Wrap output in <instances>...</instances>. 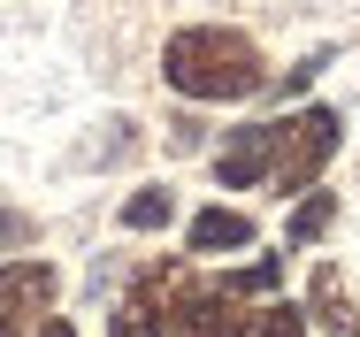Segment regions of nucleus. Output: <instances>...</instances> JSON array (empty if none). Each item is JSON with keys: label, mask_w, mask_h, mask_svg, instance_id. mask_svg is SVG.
<instances>
[{"label": "nucleus", "mask_w": 360, "mask_h": 337, "mask_svg": "<svg viewBox=\"0 0 360 337\" xmlns=\"http://www.w3.org/2000/svg\"><path fill=\"white\" fill-rule=\"evenodd\" d=\"M161 77H169V92H184V100H253L261 84H269V69H261V46L245 39V31H230V23H184L169 46H161Z\"/></svg>", "instance_id": "obj_1"}, {"label": "nucleus", "mask_w": 360, "mask_h": 337, "mask_svg": "<svg viewBox=\"0 0 360 337\" xmlns=\"http://www.w3.org/2000/svg\"><path fill=\"white\" fill-rule=\"evenodd\" d=\"M338 138H345V115H338V108H299V115H284V123H276L269 184H276V192H314V177L330 169Z\"/></svg>", "instance_id": "obj_2"}, {"label": "nucleus", "mask_w": 360, "mask_h": 337, "mask_svg": "<svg viewBox=\"0 0 360 337\" xmlns=\"http://www.w3.org/2000/svg\"><path fill=\"white\" fill-rule=\"evenodd\" d=\"M169 337H253V314L222 291V284H176L169 299Z\"/></svg>", "instance_id": "obj_3"}, {"label": "nucleus", "mask_w": 360, "mask_h": 337, "mask_svg": "<svg viewBox=\"0 0 360 337\" xmlns=\"http://www.w3.org/2000/svg\"><path fill=\"white\" fill-rule=\"evenodd\" d=\"M176 284H184L176 269H146L139 284L115 299V322H108V337H169V299H176Z\"/></svg>", "instance_id": "obj_4"}, {"label": "nucleus", "mask_w": 360, "mask_h": 337, "mask_svg": "<svg viewBox=\"0 0 360 337\" xmlns=\"http://www.w3.org/2000/svg\"><path fill=\"white\" fill-rule=\"evenodd\" d=\"M54 291H62V276L46 269V261H8L0 269V330H31L46 307H54Z\"/></svg>", "instance_id": "obj_5"}, {"label": "nucleus", "mask_w": 360, "mask_h": 337, "mask_svg": "<svg viewBox=\"0 0 360 337\" xmlns=\"http://www.w3.org/2000/svg\"><path fill=\"white\" fill-rule=\"evenodd\" d=\"M269 161H276V123H245V131H230V146L215 153V177L230 192H245V184L269 177Z\"/></svg>", "instance_id": "obj_6"}, {"label": "nucleus", "mask_w": 360, "mask_h": 337, "mask_svg": "<svg viewBox=\"0 0 360 337\" xmlns=\"http://www.w3.org/2000/svg\"><path fill=\"white\" fill-rule=\"evenodd\" d=\"M299 314H307V322H322L330 337H353V330H360V307H353L345 276L330 269V261L314 269V284H307V307H299Z\"/></svg>", "instance_id": "obj_7"}, {"label": "nucleus", "mask_w": 360, "mask_h": 337, "mask_svg": "<svg viewBox=\"0 0 360 337\" xmlns=\"http://www.w3.org/2000/svg\"><path fill=\"white\" fill-rule=\"evenodd\" d=\"M184 246H192V253H238V246H253V222H245L238 207H200L192 230H184Z\"/></svg>", "instance_id": "obj_8"}, {"label": "nucleus", "mask_w": 360, "mask_h": 337, "mask_svg": "<svg viewBox=\"0 0 360 337\" xmlns=\"http://www.w3.org/2000/svg\"><path fill=\"white\" fill-rule=\"evenodd\" d=\"M169 215H176V200H169L161 184H146V192H131V200H123V230H161Z\"/></svg>", "instance_id": "obj_9"}, {"label": "nucleus", "mask_w": 360, "mask_h": 337, "mask_svg": "<svg viewBox=\"0 0 360 337\" xmlns=\"http://www.w3.org/2000/svg\"><path fill=\"white\" fill-rule=\"evenodd\" d=\"M330 222H338V200H330V192H307V200H299V215H291V246H314Z\"/></svg>", "instance_id": "obj_10"}, {"label": "nucleus", "mask_w": 360, "mask_h": 337, "mask_svg": "<svg viewBox=\"0 0 360 337\" xmlns=\"http://www.w3.org/2000/svg\"><path fill=\"white\" fill-rule=\"evenodd\" d=\"M253 337H314V330H307V314H299V307H284V299H269V307L253 314Z\"/></svg>", "instance_id": "obj_11"}, {"label": "nucleus", "mask_w": 360, "mask_h": 337, "mask_svg": "<svg viewBox=\"0 0 360 337\" xmlns=\"http://www.w3.org/2000/svg\"><path fill=\"white\" fill-rule=\"evenodd\" d=\"M276 253H269V261H253V269H238V276H222V291H230V299H253V291H276Z\"/></svg>", "instance_id": "obj_12"}, {"label": "nucleus", "mask_w": 360, "mask_h": 337, "mask_svg": "<svg viewBox=\"0 0 360 337\" xmlns=\"http://www.w3.org/2000/svg\"><path fill=\"white\" fill-rule=\"evenodd\" d=\"M39 337H77V330H70V322H39Z\"/></svg>", "instance_id": "obj_13"}, {"label": "nucleus", "mask_w": 360, "mask_h": 337, "mask_svg": "<svg viewBox=\"0 0 360 337\" xmlns=\"http://www.w3.org/2000/svg\"><path fill=\"white\" fill-rule=\"evenodd\" d=\"M0 337H8V330H0Z\"/></svg>", "instance_id": "obj_14"}]
</instances>
